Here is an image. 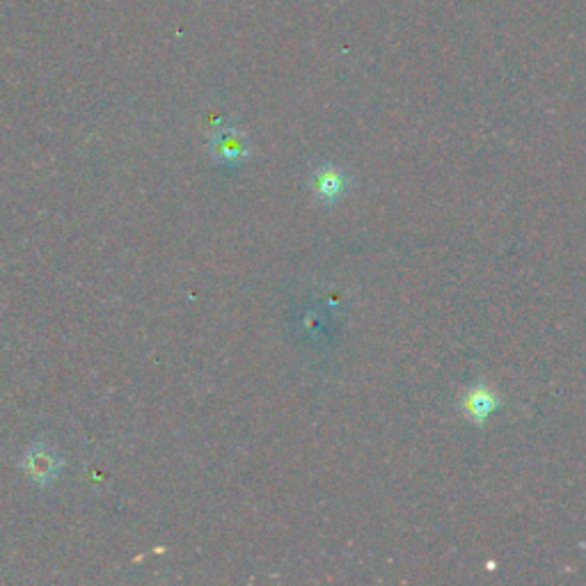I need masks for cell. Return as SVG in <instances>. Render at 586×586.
<instances>
[{
    "mask_svg": "<svg viewBox=\"0 0 586 586\" xmlns=\"http://www.w3.org/2000/svg\"><path fill=\"white\" fill-rule=\"evenodd\" d=\"M209 152L216 156L220 163L239 165L250 156V147H248V140H245L241 133L225 129V131H218L216 136L209 140Z\"/></svg>",
    "mask_w": 586,
    "mask_h": 586,
    "instance_id": "7a4b0ae2",
    "label": "cell"
},
{
    "mask_svg": "<svg viewBox=\"0 0 586 586\" xmlns=\"http://www.w3.org/2000/svg\"><path fill=\"white\" fill-rule=\"evenodd\" d=\"M60 467V454L51 445H44V442H35V445L26 451V456H23V470H26L30 479L35 483H42V486L58 477Z\"/></svg>",
    "mask_w": 586,
    "mask_h": 586,
    "instance_id": "6da1fadb",
    "label": "cell"
},
{
    "mask_svg": "<svg viewBox=\"0 0 586 586\" xmlns=\"http://www.w3.org/2000/svg\"><path fill=\"white\" fill-rule=\"evenodd\" d=\"M500 408V399L486 387H472L470 392L463 397V410L465 415L472 419L474 424H483L486 419Z\"/></svg>",
    "mask_w": 586,
    "mask_h": 586,
    "instance_id": "277c9868",
    "label": "cell"
},
{
    "mask_svg": "<svg viewBox=\"0 0 586 586\" xmlns=\"http://www.w3.org/2000/svg\"><path fill=\"white\" fill-rule=\"evenodd\" d=\"M310 186H312L314 195L319 197V200L332 204L346 193L348 179H346V174L342 170L330 168V165H326V168H319L312 174Z\"/></svg>",
    "mask_w": 586,
    "mask_h": 586,
    "instance_id": "3957f363",
    "label": "cell"
}]
</instances>
